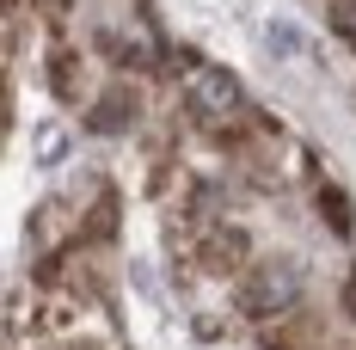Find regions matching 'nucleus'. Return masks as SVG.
Wrapping results in <instances>:
<instances>
[{"label":"nucleus","instance_id":"obj_1","mask_svg":"<svg viewBox=\"0 0 356 350\" xmlns=\"http://www.w3.org/2000/svg\"><path fill=\"white\" fill-rule=\"evenodd\" d=\"M184 99H191V111H197L203 123H234V117H246V86L227 68H215V62H191V68H184Z\"/></svg>","mask_w":356,"mask_h":350},{"label":"nucleus","instance_id":"obj_2","mask_svg":"<svg viewBox=\"0 0 356 350\" xmlns=\"http://www.w3.org/2000/svg\"><path fill=\"white\" fill-rule=\"evenodd\" d=\"M295 295H301V277H295L289 264H264V271L246 277L240 308H246L252 319H270V314H283V308H295Z\"/></svg>","mask_w":356,"mask_h":350},{"label":"nucleus","instance_id":"obj_3","mask_svg":"<svg viewBox=\"0 0 356 350\" xmlns=\"http://www.w3.org/2000/svg\"><path fill=\"white\" fill-rule=\"evenodd\" d=\"M129 117H136V99H129V93H105L99 105L86 111V123H92L99 136H117V129H129Z\"/></svg>","mask_w":356,"mask_h":350},{"label":"nucleus","instance_id":"obj_4","mask_svg":"<svg viewBox=\"0 0 356 350\" xmlns=\"http://www.w3.org/2000/svg\"><path fill=\"white\" fill-rule=\"evenodd\" d=\"M49 80H56V93H62V99H74V56H56Z\"/></svg>","mask_w":356,"mask_h":350},{"label":"nucleus","instance_id":"obj_5","mask_svg":"<svg viewBox=\"0 0 356 350\" xmlns=\"http://www.w3.org/2000/svg\"><path fill=\"white\" fill-rule=\"evenodd\" d=\"M325 215H332V228H350V209H344L338 191H325Z\"/></svg>","mask_w":356,"mask_h":350}]
</instances>
